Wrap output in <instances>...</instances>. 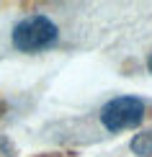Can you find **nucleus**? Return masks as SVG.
Returning <instances> with one entry per match:
<instances>
[{
	"label": "nucleus",
	"instance_id": "nucleus-4",
	"mask_svg": "<svg viewBox=\"0 0 152 157\" xmlns=\"http://www.w3.org/2000/svg\"><path fill=\"white\" fill-rule=\"evenodd\" d=\"M147 67H150V72H152V54H150V59H147Z\"/></svg>",
	"mask_w": 152,
	"mask_h": 157
},
{
	"label": "nucleus",
	"instance_id": "nucleus-2",
	"mask_svg": "<svg viewBox=\"0 0 152 157\" xmlns=\"http://www.w3.org/2000/svg\"><path fill=\"white\" fill-rule=\"evenodd\" d=\"M142 121H144V101L137 95H116L101 108V124L111 134H119L124 129H137Z\"/></svg>",
	"mask_w": 152,
	"mask_h": 157
},
{
	"label": "nucleus",
	"instance_id": "nucleus-3",
	"mask_svg": "<svg viewBox=\"0 0 152 157\" xmlns=\"http://www.w3.org/2000/svg\"><path fill=\"white\" fill-rule=\"evenodd\" d=\"M129 147H131V152L139 155V157H152V129L134 134V139H131Z\"/></svg>",
	"mask_w": 152,
	"mask_h": 157
},
{
	"label": "nucleus",
	"instance_id": "nucleus-1",
	"mask_svg": "<svg viewBox=\"0 0 152 157\" xmlns=\"http://www.w3.org/2000/svg\"><path fill=\"white\" fill-rule=\"evenodd\" d=\"M10 41L18 52L34 54V52H44V49L54 47L59 41V29L49 16L36 13V16H26L23 21H18L13 26Z\"/></svg>",
	"mask_w": 152,
	"mask_h": 157
}]
</instances>
